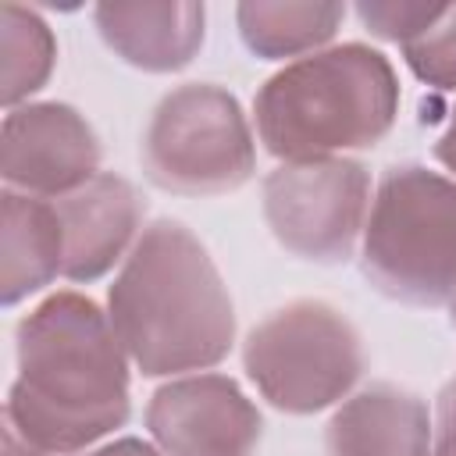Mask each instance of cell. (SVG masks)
Returning a JSON list of instances; mask_svg holds the SVG:
<instances>
[{
    "label": "cell",
    "mask_w": 456,
    "mask_h": 456,
    "mask_svg": "<svg viewBox=\"0 0 456 456\" xmlns=\"http://www.w3.org/2000/svg\"><path fill=\"white\" fill-rule=\"evenodd\" d=\"M18 374L4 420L46 456L86 452L132 413L128 353L96 299L61 289L14 328Z\"/></svg>",
    "instance_id": "cell-1"
},
{
    "label": "cell",
    "mask_w": 456,
    "mask_h": 456,
    "mask_svg": "<svg viewBox=\"0 0 456 456\" xmlns=\"http://www.w3.org/2000/svg\"><path fill=\"white\" fill-rule=\"evenodd\" d=\"M107 317L142 378L217 367L235 346V306L207 246L171 217L142 228L107 289Z\"/></svg>",
    "instance_id": "cell-2"
},
{
    "label": "cell",
    "mask_w": 456,
    "mask_h": 456,
    "mask_svg": "<svg viewBox=\"0 0 456 456\" xmlns=\"http://www.w3.org/2000/svg\"><path fill=\"white\" fill-rule=\"evenodd\" d=\"M392 61L367 43H342L289 61L253 96L256 139L281 164L346 157L378 146L399 118Z\"/></svg>",
    "instance_id": "cell-3"
},
{
    "label": "cell",
    "mask_w": 456,
    "mask_h": 456,
    "mask_svg": "<svg viewBox=\"0 0 456 456\" xmlns=\"http://www.w3.org/2000/svg\"><path fill=\"white\" fill-rule=\"evenodd\" d=\"M360 271L388 299L449 303L456 296V178L424 164L388 167L363 224Z\"/></svg>",
    "instance_id": "cell-4"
},
{
    "label": "cell",
    "mask_w": 456,
    "mask_h": 456,
    "mask_svg": "<svg viewBox=\"0 0 456 456\" xmlns=\"http://www.w3.org/2000/svg\"><path fill=\"white\" fill-rule=\"evenodd\" d=\"M367 367L356 324L324 299H292L249 328L242 370L281 413L310 417L342 399Z\"/></svg>",
    "instance_id": "cell-5"
},
{
    "label": "cell",
    "mask_w": 456,
    "mask_h": 456,
    "mask_svg": "<svg viewBox=\"0 0 456 456\" xmlns=\"http://www.w3.org/2000/svg\"><path fill=\"white\" fill-rule=\"evenodd\" d=\"M146 178L175 196H228L256 171L253 128L239 100L214 82L160 96L142 135Z\"/></svg>",
    "instance_id": "cell-6"
},
{
    "label": "cell",
    "mask_w": 456,
    "mask_h": 456,
    "mask_svg": "<svg viewBox=\"0 0 456 456\" xmlns=\"http://www.w3.org/2000/svg\"><path fill=\"white\" fill-rule=\"evenodd\" d=\"M264 221L299 260L342 264L370 214V171L349 157L278 164L264 185Z\"/></svg>",
    "instance_id": "cell-7"
},
{
    "label": "cell",
    "mask_w": 456,
    "mask_h": 456,
    "mask_svg": "<svg viewBox=\"0 0 456 456\" xmlns=\"http://www.w3.org/2000/svg\"><path fill=\"white\" fill-rule=\"evenodd\" d=\"M100 139L71 103L39 100L4 114L0 175L4 185L36 200H61L100 175Z\"/></svg>",
    "instance_id": "cell-8"
},
{
    "label": "cell",
    "mask_w": 456,
    "mask_h": 456,
    "mask_svg": "<svg viewBox=\"0 0 456 456\" xmlns=\"http://www.w3.org/2000/svg\"><path fill=\"white\" fill-rule=\"evenodd\" d=\"M146 431L164 456H249L264 417L228 374H182L146 403Z\"/></svg>",
    "instance_id": "cell-9"
},
{
    "label": "cell",
    "mask_w": 456,
    "mask_h": 456,
    "mask_svg": "<svg viewBox=\"0 0 456 456\" xmlns=\"http://www.w3.org/2000/svg\"><path fill=\"white\" fill-rule=\"evenodd\" d=\"M64 228V278L75 285L100 281L114 264H125L142 235V210L135 185L114 171H100L89 185L53 200Z\"/></svg>",
    "instance_id": "cell-10"
},
{
    "label": "cell",
    "mask_w": 456,
    "mask_h": 456,
    "mask_svg": "<svg viewBox=\"0 0 456 456\" xmlns=\"http://www.w3.org/2000/svg\"><path fill=\"white\" fill-rule=\"evenodd\" d=\"M93 25L107 50L125 64L171 75L192 64L207 36V7L196 0H139V4H96Z\"/></svg>",
    "instance_id": "cell-11"
},
{
    "label": "cell",
    "mask_w": 456,
    "mask_h": 456,
    "mask_svg": "<svg viewBox=\"0 0 456 456\" xmlns=\"http://www.w3.org/2000/svg\"><path fill=\"white\" fill-rule=\"evenodd\" d=\"M435 420L428 403L388 381L342 399L324 428L328 456H431Z\"/></svg>",
    "instance_id": "cell-12"
},
{
    "label": "cell",
    "mask_w": 456,
    "mask_h": 456,
    "mask_svg": "<svg viewBox=\"0 0 456 456\" xmlns=\"http://www.w3.org/2000/svg\"><path fill=\"white\" fill-rule=\"evenodd\" d=\"M0 214V299L4 306H18L64 274V228L53 200H36L14 189H4Z\"/></svg>",
    "instance_id": "cell-13"
},
{
    "label": "cell",
    "mask_w": 456,
    "mask_h": 456,
    "mask_svg": "<svg viewBox=\"0 0 456 456\" xmlns=\"http://www.w3.org/2000/svg\"><path fill=\"white\" fill-rule=\"evenodd\" d=\"M346 21V4L335 0H242L235 25L246 50L260 61L306 57L324 50Z\"/></svg>",
    "instance_id": "cell-14"
},
{
    "label": "cell",
    "mask_w": 456,
    "mask_h": 456,
    "mask_svg": "<svg viewBox=\"0 0 456 456\" xmlns=\"http://www.w3.org/2000/svg\"><path fill=\"white\" fill-rule=\"evenodd\" d=\"M0 53H4V75H0V100L7 110L28 103L32 93H39L57 64V39L53 28L21 4L0 7Z\"/></svg>",
    "instance_id": "cell-15"
},
{
    "label": "cell",
    "mask_w": 456,
    "mask_h": 456,
    "mask_svg": "<svg viewBox=\"0 0 456 456\" xmlns=\"http://www.w3.org/2000/svg\"><path fill=\"white\" fill-rule=\"evenodd\" d=\"M403 50L406 68L431 89H456V4H445L442 14Z\"/></svg>",
    "instance_id": "cell-16"
},
{
    "label": "cell",
    "mask_w": 456,
    "mask_h": 456,
    "mask_svg": "<svg viewBox=\"0 0 456 456\" xmlns=\"http://www.w3.org/2000/svg\"><path fill=\"white\" fill-rule=\"evenodd\" d=\"M445 4H410V0H363L356 4V18L363 21V28L385 43H399L406 46L410 39H417L438 14Z\"/></svg>",
    "instance_id": "cell-17"
},
{
    "label": "cell",
    "mask_w": 456,
    "mask_h": 456,
    "mask_svg": "<svg viewBox=\"0 0 456 456\" xmlns=\"http://www.w3.org/2000/svg\"><path fill=\"white\" fill-rule=\"evenodd\" d=\"M431 456H456V378L438 392Z\"/></svg>",
    "instance_id": "cell-18"
},
{
    "label": "cell",
    "mask_w": 456,
    "mask_h": 456,
    "mask_svg": "<svg viewBox=\"0 0 456 456\" xmlns=\"http://www.w3.org/2000/svg\"><path fill=\"white\" fill-rule=\"evenodd\" d=\"M82 456H164V452L153 442H142L135 435H125V438H114L107 445H96V449H89Z\"/></svg>",
    "instance_id": "cell-19"
},
{
    "label": "cell",
    "mask_w": 456,
    "mask_h": 456,
    "mask_svg": "<svg viewBox=\"0 0 456 456\" xmlns=\"http://www.w3.org/2000/svg\"><path fill=\"white\" fill-rule=\"evenodd\" d=\"M435 160H438L445 171L456 175V103H452V110H449V125H445V132H442L438 142H435Z\"/></svg>",
    "instance_id": "cell-20"
},
{
    "label": "cell",
    "mask_w": 456,
    "mask_h": 456,
    "mask_svg": "<svg viewBox=\"0 0 456 456\" xmlns=\"http://www.w3.org/2000/svg\"><path fill=\"white\" fill-rule=\"evenodd\" d=\"M4 456H46L43 449H36L14 424L4 420Z\"/></svg>",
    "instance_id": "cell-21"
},
{
    "label": "cell",
    "mask_w": 456,
    "mask_h": 456,
    "mask_svg": "<svg viewBox=\"0 0 456 456\" xmlns=\"http://www.w3.org/2000/svg\"><path fill=\"white\" fill-rule=\"evenodd\" d=\"M449 321H452V328H456V296L449 299Z\"/></svg>",
    "instance_id": "cell-22"
}]
</instances>
